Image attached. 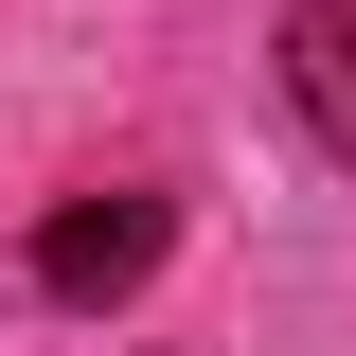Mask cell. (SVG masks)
Segmentation results:
<instances>
[{
	"instance_id": "obj_1",
	"label": "cell",
	"mask_w": 356,
	"mask_h": 356,
	"mask_svg": "<svg viewBox=\"0 0 356 356\" xmlns=\"http://www.w3.org/2000/svg\"><path fill=\"white\" fill-rule=\"evenodd\" d=\"M161 250H178V214H161V196H72V214L36 232V285H54V303H125Z\"/></svg>"
},
{
	"instance_id": "obj_2",
	"label": "cell",
	"mask_w": 356,
	"mask_h": 356,
	"mask_svg": "<svg viewBox=\"0 0 356 356\" xmlns=\"http://www.w3.org/2000/svg\"><path fill=\"white\" fill-rule=\"evenodd\" d=\"M285 107L321 125V161H356V0H285Z\"/></svg>"
}]
</instances>
